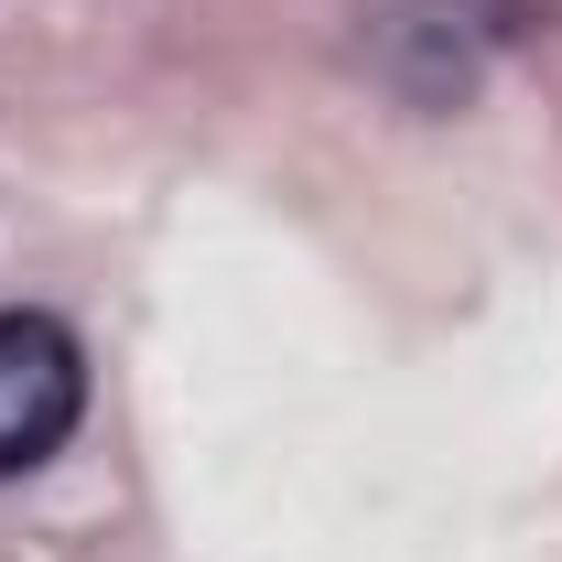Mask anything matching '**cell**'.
Returning <instances> with one entry per match:
<instances>
[{"label":"cell","mask_w":562,"mask_h":562,"mask_svg":"<svg viewBox=\"0 0 562 562\" xmlns=\"http://www.w3.org/2000/svg\"><path fill=\"white\" fill-rule=\"evenodd\" d=\"M487 11L476 0H401V11H379V33H368V66L390 76V98L401 109H465L476 98V66H487Z\"/></svg>","instance_id":"cell-2"},{"label":"cell","mask_w":562,"mask_h":562,"mask_svg":"<svg viewBox=\"0 0 562 562\" xmlns=\"http://www.w3.org/2000/svg\"><path fill=\"white\" fill-rule=\"evenodd\" d=\"M87 412V357L55 314L11 303L0 314V476H33Z\"/></svg>","instance_id":"cell-1"}]
</instances>
